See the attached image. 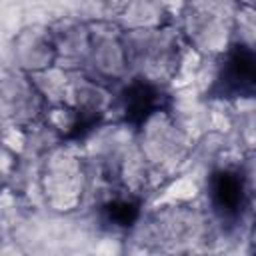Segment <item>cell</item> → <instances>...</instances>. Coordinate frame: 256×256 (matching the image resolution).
Instances as JSON below:
<instances>
[{"instance_id": "obj_1", "label": "cell", "mask_w": 256, "mask_h": 256, "mask_svg": "<svg viewBox=\"0 0 256 256\" xmlns=\"http://www.w3.org/2000/svg\"><path fill=\"white\" fill-rule=\"evenodd\" d=\"M256 82V60L254 52L244 46L236 44L226 54L216 88L222 96H250Z\"/></svg>"}, {"instance_id": "obj_2", "label": "cell", "mask_w": 256, "mask_h": 256, "mask_svg": "<svg viewBox=\"0 0 256 256\" xmlns=\"http://www.w3.org/2000/svg\"><path fill=\"white\" fill-rule=\"evenodd\" d=\"M210 200L214 210L226 218L234 220L240 216L246 204V186L242 174L234 170H218L210 180Z\"/></svg>"}, {"instance_id": "obj_3", "label": "cell", "mask_w": 256, "mask_h": 256, "mask_svg": "<svg viewBox=\"0 0 256 256\" xmlns=\"http://www.w3.org/2000/svg\"><path fill=\"white\" fill-rule=\"evenodd\" d=\"M124 116L130 124L140 126L160 104V92L148 82H134L124 90Z\"/></svg>"}, {"instance_id": "obj_4", "label": "cell", "mask_w": 256, "mask_h": 256, "mask_svg": "<svg viewBox=\"0 0 256 256\" xmlns=\"http://www.w3.org/2000/svg\"><path fill=\"white\" fill-rule=\"evenodd\" d=\"M106 220L114 226H130L138 218V204L132 200H114L104 208Z\"/></svg>"}]
</instances>
